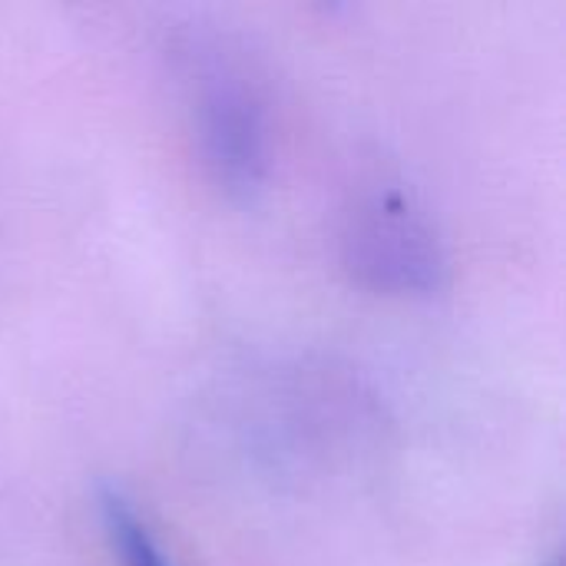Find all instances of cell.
Here are the masks:
<instances>
[{
  "mask_svg": "<svg viewBox=\"0 0 566 566\" xmlns=\"http://www.w3.org/2000/svg\"><path fill=\"white\" fill-rule=\"evenodd\" d=\"M348 275L388 298H434L448 285V245L428 209L401 186L365 189L342 222Z\"/></svg>",
  "mask_w": 566,
  "mask_h": 566,
  "instance_id": "7a4b0ae2",
  "label": "cell"
},
{
  "mask_svg": "<svg viewBox=\"0 0 566 566\" xmlns=\"http://www.w3.org/2000/svg\"><path fill=\"white\" fill-rule=\"evenodd\" d=\"M99 524L109 541L113 557L119 566H176L146 517L133 507V501L119 488H103L99 491Z\"/></svg>",
  "mask_w": 566,
  "mask_h": 566,
  "instance_id": "3957f363",
  "label": "cell"
},
{
  "mask_svg": "<svg viewBox=\"0 0 566 566\" xmlns=\"http://www.w3.org/2000/svg\"><path fill=\"white\" fill-rule=\"evenodd\" d=\"M186 103L199 163L229 199H252L272 169V119L255 73L226 46L199 43L182 56Z\"/></svg>",
  "mask_w": 566,
  "mask_h": 566,
  "instance_id": "6da1fadb",
  "label": "cell"
}]
</instances>
